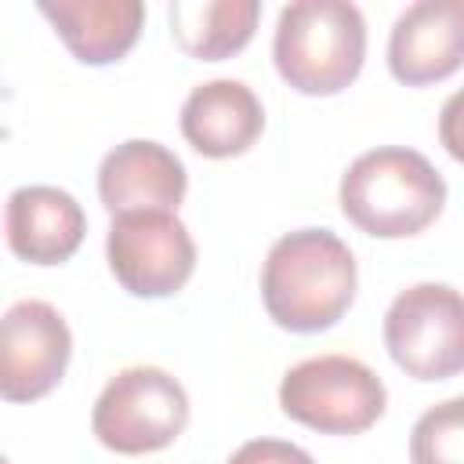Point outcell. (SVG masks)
Returning <instances> with one entry per match:
<instances>
[{
	"mask_svg": "<svg viewBox=\"0 0 464 464\" xmlns=\"http://www.w3.org/2000/svg\"><path fill=\"white\" fill-rule=\"evenodd\" d=\"M355 257L330 228H297L272 243L261 265V301L294 334L330 330L355 301Z\"/></svg>",
	"mask_w": 464,
	"mask_h": 464,
	"instance_id": "1",
	"label": "cell"
},
{
	"mask_svg": "<svg viewBox=\"0 0 464 464\" xmlns=\"http://www.w3.org/2000/svg\"><path fill=\"white\" fill-rule=\"evenodd\" d=\"M446 203V181L413 149H370L341 178L344 218L377 239H402L424 232Z\"/></svg>",
	"mask_w": 464,
	"mask_h": 464,
	"instance_id": "2",
	"label": "cell"
},
{
	"mask_svg": "<svg viewBox=\"0 0 464 464\" xmlns=\"http://www.w3.org/2000/svg\"><path fill=\"white\" fill-rule=\"evenodd\" d=\"M272 58L301 94L344 91L366 58V22L348 0H297L279 11Z\"/></svg>",
	"mask_w": 464,
	"mask_h": 464,
	"instance_id": "3",
	"label": "cell"
},
{
	"mask_svg": "<svg viewBox=\"0 0 464 464\" xmlns=\"http://www.w3.org/2000/svg\"><path fill=\"white\" fill-rule=\"evenodd\" d=\"M188 424V395L178 377L160 366L120 370L91 410L94 439L112 453H156Z\"/></svg>",
	"mask_w": 464,
	"mask_h": 464,
	"instance_id": "4",
	"label": "cell"
},
{
	"mask_svg": "<svg viewBox=\"0 0 464 464\" xmlns=\"http://www.w3.org/2000/svg\"><path fill=\"white\" fill-rule=\"evenodd\" d=\"M381 377L348 355H315L283 373L279 406L290 420L323 435H359L384 413Z\"/></svg>",
	"mask_w": 464,
	"mask_h": 464,
	"instance_id": "5",
	"label": "cell"
},
{
	"mask_svg": "<svg viewBox=\"0 0 464 464\" xmlns=\"http://www.w3.org/2000/svg\"><path fill=\"white\" fill-rule=\"evenodd\" d=\"M384 348L413 381L464 373V294L446 283L406 286L384 312Z\"/></svg>",
	"mask_w": 464,
	"mask_h": 464,
	"instance_id": "6",
	"label": "cell"
},
{
	"mask_svg": "<svg viewBox=\"0 0 464 464\" xmlns=\"http://www.w3.org/2000/svg\"><path fill=\"white\" fill-rule=\"evenodd\" d=\"M105 257L116 283L134 297H170L196 272V243L174 210L116 214Z\"/></svg>",
	"mask_w": 464,
	"mask_h": 464,
	"instance_id": "7",
	"label": "cell"
},
{
	"mask_svg": "<svg viewBox=\"0 0 464 464\" xmlns=\"http://www.w3.org/2000/svg\"><path fill=\"white\" fill-rule=\"evenodd\" d=\"M72 355V334L47 301H18L0 323V395L36 402L58 388Z\"/></svg>",
	"mask_w": 464,
	"mask_h": 464,
	"instance_id": "8",
	"label": "cell"
},
{
	"mask_svg": "<svg viewBox=\"0 0 464 464\" xmlns=\"http://www.w3.org/2000/svg\"><path fill=\"white\" fill-rule=\"evenodd\" d=\"M464 65V0H417L388 36V69L406 87H428Z\"/></svg>",
	"mask_w": 464,
	"mask_h": 464,
	"instance_id": "9",
	"label": "cell"
},
{
	"mask_svg": "<svg viewBox=\"0 0 464 464\" xmlns=\"http://www.w3.org/2000/svg\"><path fill=\"white\" fill-rule=\"evenodd\" d=\"M185 188V163L149 138L116 145L98 167V199L112 218L130 210H178Z\"/></svg>",
	"mask_w": 464,
	"mask_h": 464,
	"instance_id": "10",
	"label": "cell"
},
{
	"mask_svg": "<svg viewBox=\"0 0 464 464\" xmlns=\"http://www.w3.org/2000/svg\"><path fill=\"white\" fill-rule=\"evenodd\" d=\"M4 232L14 257L29 265H62L80 250L87 218L76 196L65 188L22 185L7 196Z\"/></svg>",
	"mask_w": 464,
	"mask_h": 464,
	"instance_id": "11",
	"label": "cell"
},
{
	"mask_svg": "<svg viewBox=\"0 0 464 464\" xmlns=\"http://www.w3.org/2000/svg\"><path fill=\"white\" fill-rule=\"evenodd\" d=\"M265 130V109L257 94L239 80H210L192 87L181 105L185 141L210 160L246 152Z\"/></svg>",
	"mask_w": 464,
	"mask_h": 464,
	"instance_id": "12",
	"label": "cell"
},
{
	"mask_svg": "<svg viewBox=\"0 0 464 464\" xmlns=\"http://www.w3.org/2000/svg\"><path fill=\"white\" fill-rule=\"evenodd\" d=\"M40 14L54 25L69 54L83 65L120 62L141 33L145 4L138 0H44Z\"/></svg>",
	"mask_w": 464,
	"mask_h": 464,
	"instance_id": "13",
	"label": "cell"
},
{
	"mask_svg": "<svg viewBox=\"0 0 464 464\" xmlns=\"http://www.w3.org/2000/svg\"><path fill=\"white\" fill-rule=\"evenodd\" d=\"M170 33L188 58L221 62L239 54L261 18L257 0H174L167 7Z\"/></svg>",
	"mask_w": 464,
	"mask_h": 464,
	"instance_id": "14",
	"label": "cell"
},
{
	"mask_svg": "<svg viewBox=\"0 0 464 464\" xmlns=\"http://www.w3.org/2000/svg\"><path fill=\"white\" fill-rule=\"evenodd\" d=\"M410 464H464V395L417 417L410 431Z\"/></svg>",
	"mask_w": 464,
	"mask_h": 464,
	"instance_id": "15",
	"label": "cell"
},
{
	"mask_svg": "<svg viewBox=\"0 0 464 464\" xmlns=\"http://www.w3.org/2000/svg\"><path fill=\"white\" fill-rule=\"evenodd\" d=\"M228 464H315L312 453H304L301 446L294 442H283V439H250L243 442Z\"/></svg>",
	"mask_w": 464,
	"mask_h": 464,
	"instance_id": "16",
	"label": "cell"
},
{
	"mask_svg": "<svg viewBox=\"0 0 464 464\" xmlns=\"http://www.w3.org/2000/svg\"><path fill=\"white\" fill-rule=\"evenodd\" d=\"M439 141H442V149L457 163H464V87L453 91L442 102V112H439Z\"/></svg>",
	"mask_w": 464,
	"mask_h": 464,
	"instance_id": "17",
	"label": "cell"
}]
</instances>
